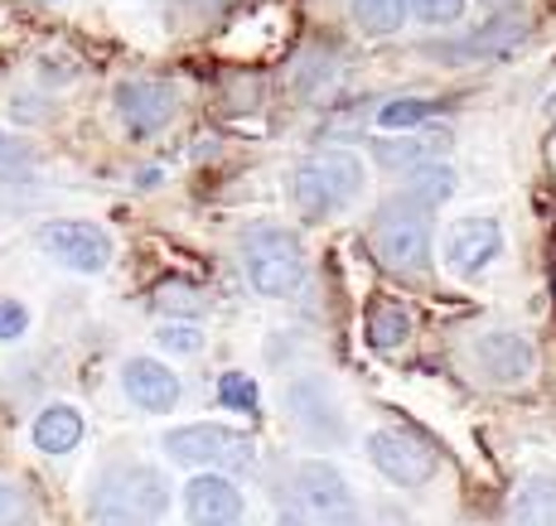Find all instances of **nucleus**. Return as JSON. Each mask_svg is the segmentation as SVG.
Listing matches in <instances>:
<instances>
[{
	"label": "nucleus",
	"instance_id": "obj_1",
	"mask_svg": "<svg viewBox=\"0 0 556 526\" xmlns=\"http://www.w3.org/2000/svg\"><path fill=\"white\" fill-rule=\"evenodd\" d=\"M169 508V478L155 464L122 459L106 464L88 492L92 526H155Z\"/></svg>",
	"mask_w": 556,
	"mask_h": 526
},
{
	"label": "nucleus",
	"instance_id": "obj_2",
	"mask_svg": "<svg viewBox=\"0 0 556 526\" xmlns=\"http://www.w3.org/2000/svg\"><path fill=\"white\" fill-rule=\"evenodd\" d=\"M242 271H248V285L256 295H301L305 285V246L291 228H271V222H256V228L242 232Z\"/></svg>",
	"mask_w": 556,
	"mask_h": 526
},
{
	"label": "nucleus",
	"instance_id": "obj_3",
	"mask_svg": "<svg viewBox=\"0 0 556 526\" xmlns=\"http://www.w3.org/2000/svg\"><path fill=\"white\" fill-rule=\"evenodd\" d=\"M372 256L392 275H426L431 266V208L416 198H392L372 222Z\"/></svg>",
	"mask_w": 556,
	"mask_h": 526
},
{
	"label": "nucleus",
	"instance_id": "obj_4",
	"mask_svg": "<svg viewBox=\"0 0 556 526\" xmlns=\"http://www.w3.org/2000/svg\"><path fill=\"white\" fill-rule=\"evenodd\" d=\"M291 193L305 218H329V213H339L363 193V159L349 155V150H319V155L295 165Z\"/></svg>",
	"mask_w": 556,
	"mask_h": 526
},
{
	"label": "nucleus",
	"instance_id": "obj_5",
	"mask_svg": "<svg viewBox=\"0 0 556 526\" xmlns=\"http://www.w3.org/2000/svg\"><path fill=\"white\" fill-rule=\"evenodd\" d=\"M165 454L175 464H203V469H218V474H248L252 469V435L232 431V425H185V431H169L165 435Z\"/></svg>",
	"mask_w": 556,
	"mask_h": 526
},
{
	"label": "nucleus",
	"instance_id": "obj_6",
	"mask_svg": "<svg viewBox=\"0 0 556 526\" xmlns=\"http://www.w3.org/2000/svg\"><path fill=\"white\" fill-rule=\"evenodd\" d=\"M295 498H301L305 517L319 526H363V508L349 478L325 459H309V464L295 469Z\"/></svg>",
	"mask_w": 556,
	"mask_h": 526
},
{
	"label": "nucleus",
	"instance_id": "obj_7",
	"mask_svg": "<svg viewBox=\"0 0 556 526\" xmlns=\"http://www.w3.org/2000/svg\"><path fill=\"white\" fill-rule=\"evenodd\" d=\"M368 459H372V469L388 483H397V488H421V483H431V474L441 469L435 445H426V439L412 431H372Z\"/></svg>",
	"mask_w": 556,
	"mask_h": 526
},
{
	"label": "nucleus",
	"instance_id": "obj_8",
	"mask_svg": "<svg viewBox=\"0 0 556 526\" xmlns=\"http://www.w3.org/2000/svg\"><path fill=\"white\" fill-rule=\"evenodd\" d=\"M39 246L53 256L59 266H68V271H83V275H98L112 266V238H106L102 228H92V222H45L39 228Z\"/></svg>",
	"mask_w": 556,
	"mask_h": 526
},
{
	"label": "nucleus",
	"instance_id": "obj_9",
	"mask_svg": "<svg viewBox=\"0 0 556 526\" xmlns=\"http://www.w3.org/2000/svg\"><path fill=\"white\" fill-rule=\"evenodd\" d=\"M175 112H179V92L165 78H131L116 88V116H122V126L131 136L165 131L175 121Z\"/></svg>",
	"mask_w": 556,
	"mask_h": 526
},
{
	"label": "nucleus",
	"instance_id": "obj_10",
	"mask_svg": "<svg viewBox=\"0 0 556 526\" xmlns=\"http://www.w3.org/2000/svg\"><path fill=\"white\" fill-rule=\"evenodd\" d=\"M498 252H504V228L494 218H459L445 232V266L455 275H479L484 266H494Z\"/></svg>",
	"mask_w": 556,
	"mask_h": 526
},
{
	"label": "nucleus",
	"instance_id": "obj_11",
	"mask_svg": "<svg viewBox=\"0 0 556 526\" xmlns=\"http://www.w3.org/2000/svg\"><path fill=\"white\" fill-rule=\"evenodd\" d=\"M185 517H189V526H238L242 522V492L228 483V474L189 478Z\"/></svg>",
	"mask_w": 556,
	"mask_h": 526
},
{
	"label": "nucleus",
	"instance_id": "obj_12",
	"mask_svg": "<svg viewBox=\"0 0 556 526\" xmlns=\"http://www.w3.org/2000/svg\"><path fill=\"white\" fill-rule=\"evenodd\" d=\"M522 39H528V25L513 15H498L484 29H475L469 39H455V44H441L431 53H441V63H484V59H508Z\"/></svg>",
	"mask_w": 556,
	"mask_h": 526
},
{
	"label": "nucleus",
	"instance_id": "obj_13",
	"mask_svg": "<svg viewBox=\"0 0 556 526\" xmlns=\"http://www.w3.org/2000/svg\"><path fill=\"white\" fill-rule=\"evenodd\" d=\"M475 358H479V368H484V377L489 382H498V386H518V382H528L532 377V348H528V338H518V334H508V329H494V334H484L475 343Z\"/></svg>",
	"mask_w": 556,
	"mask_h": 526
},
{
	"label": "nucleus",
	"instance_id": "obj_14",
	"mask_svg": "<svg viewBox=\"0 0 556 526\" xmlns=\"http://www.w3.org/2000/svg\"><path fill=\"white\" fill-rule=\"evenodd\" d=\"M122 386L141 411H175L179 406V377L169 368H160L155 358H131L122 368Z\"/></svg>",
	"mask_w": 556,
	"mask_h": 526
},
{
	"label": "nucleus",
	"instance_id": "obj_15",
	"mask_svg": "<svg viewBox=\"0 0 556 526\" xmlns=\"http://www.w3.org/2000/svg\"><path fill=\"white\" fill-rule=\"evenodd\" d=\"M445 145H451V136H445V131L388 136V141H378V145H372V159H378L382 169H397V175H406V169H416V165H431L435 155H445Z\"/></svg>",
	"mask_w": 556,
	"mask_h": 526
},
{
	"label": "nucleus",
	"instance_id": "obj_16",
	"mask_svg": "<svg viewBox=\"0 0 556 526\" xmlns=\"http://www.w3.org/2000/svg\"><path fill=\"white\" fill-rule=\"evenodd\" d=\"M291 406H295V421L309 439H339L344 435V415L339 406H329V392L319 382H301L291 386Z\"/></svg>",
	"mask_w": 556,
	"mask_h": 526
},
{
	"label": "nucleus",
	"instance_id": "obj_17",
	"mask_svg": "<svg viewBox=\"0 0 556 526\" xmlns=\"http://www.w3.org/2000/svg\"><path fill=\"white\" fill-rule=\"evenodd\" d=\"M83 439V415L73 406H49L45 415L35 421V445L45 454H73Z\"/></svg>",
	"mask_w": 556,
	"mask_h": 526
},
{
	"label": "nucleus",
	"instance_id": "obj_18",
	"mask_svg": "<svg viewBox=\"0 0 556 526\" xmlns=\"http://www.w3.org/2000/svg\"><path fill=\"white\" fill-rule=\"evenodd\" d=\"M513 522L518 526H556V478L538 474L518 488L513 498Z\"/></svg>",
	"mask_w": 556,
	"mask_h": 526
},
{
	"label": "nucleus",
	"instance_id": "obj_19",
	"mask_svg": "<svg viewBox=\"0 0 556 526\" xmlns=\"http://www.w3.org/2000/svg\"><path fill=\"white\" fill-rule=\"evenodd\" d=\"M412 338V315L392 299H372L368 305V343L378 352H397L402 343Z\"/></svg>",
	"mask_w": 556,
	"mask_h": 526
},
{
	"label": "nucleus",
	"instance_id": "obj_20",
	"mask_svg": "<svg viewBox=\"0 0 556 526\" xmlns=\"http://www.w3.org/2000/svg\"><path fill=\"white\" fill-rule=\"evenodd\" d=\"M406 10L412 0H354V25L372 39H388L406 25Z\"/></svg>",
	"mask_w": 556,
	"mask_h": 526
},
{
	"label": "nucleus",
	"instance_id": "obj_21",
	"mask_svg": "<svg viewBox=\"0 0 556 526\" xmlns=\"http://www.w3.org/2000/svg\"><path fill=\"white\" fill-rule=\"evenodd\" d=\"M406 198H416V203H426V208H435V203H445L455 193V169L451 165H416V169H406Z\"/></svg>",
	"mask_w": 556,
	"mask_h": 526
},
{
	"label": "nucleus",
	"instance_id": "obj_22",
	"mask_svg": "<svg viewBox=\"0 0 556 526\" xmlns=\"http://www.w3.org/2000/svg\"><path fill=\"white\" fill-rule=\"evenodd\" d=\"M218 401L232 406V411H242V415H262V392H256V382L248 377V372H223Z\"/></svg>",
	"mask_w": 556,
	"mask_h": 526
},
{
	"label": "nucleus",
	"instance_id": "obj_23",
	"mask_svg": "<svg viewBox=\"0 0 556 526\" xmlns=\"http://www.w3.org/2000/svg\"><path fill=\"white\" fill-rule=\"evenodd\" d=\"M435 106H441V102H431V97H397V102H388L378 112V126H382V131H406V126L426 121Z\"/></svg>",
	"mask_w": 556,
	"mask_h": 526
},
{
	"label": "nucleus",
	"instance_id": "obj_24",
	"mask_svg": "<svg viewBox=\"0 0 556 526\" xmlns=\"http://www.w3.org/2000/svg\"><path fill=\"white\" fill-rule=\"evenodd\" d=\"M151 305L160 309V315H199L203 299H199V290L189 281H160L155 295H151Z\"/></svg>",
	"mask_w": 556,
	"mask_h": 526
},
{
	"label": "nucleus",
	"instance_id": "obj_25",
	"mask_svg": "<svg viewBox=\"0 0 556 526\" xmlns=\"http://www.w3.org/2000/svg\"><path fill=\"white\" fill-rule=\"evenodd\" d=\"M412 15L421 25H455L465 15V0H412Z\"/></svg>",
	"mask_w": 556,
	"mask_h": 526
},
{
	"label": "nucleus",
	"instance_id": "obj_26",
	"mask_svg": "<svg viewBox=\"0 0 556 526\" xmlns=\"http://www.w3.org/2000/svg\"><path fill=\"white\" fill-rule=\"evenodd\" d=\"M29 169V145L20 136L0 131V179H20Z\"/></svg>",
	"mask_w": 556,
	"mask_h": 526
},
{
	"label": "nucleus",
	"instance_id": "obj_27",
	"mask_svg": "<svg viewBox=\"0 0 556 526\" xmlns=\"http://www.w3.org/2000/svg\"><path fill=\"white\" fill-rule=\"evenodd\" d=\"M334 78V59H301V68H295V88L305 97L319 92V82Z\"/></svg>",
	"mask_w": 556,
	"mask_h": 526
},
{
	"label": "nucleus",
	"instance_id": "obj_28",
	"mask_svg": "<svg viewBox=\"0 0 556 526\" xmlns=\"http://www.w3.org/2000/svg\"><path fill=\"white\" fill-rule=\"evenodd\" d=\"M160 348H169V352H199L203 348V334L194 324H169V329H160Z\"/></svg>",
	"mask_w": 556,
	"mask_h": 526
},
{
	"label": "nucleus",
	"instance_id": "obj_29",
	"mask_svg": "<svg viewBox=\"0 0 556 526\" xmlns=\"http://www.w3.org/2000/svg\"><path fill=\"white\" fill-rule=\"evenodd\" d=\"M29 329V315L20 299H0V338H20Z\"/></svg>",
	"mask_w": 556,
	"mask_h": 526
},
{
	"label": "nucleus",
	"instance_id": "obj_30",
	"mask_svg": "<svg viewBox=\"0 0 556 526\" xmlns=\"http://www.w3.org/2000/svg\"><path fill=\"white\" fill-rule=\"evenodd\" d=\"M20 517H25V492L10 478H0V526H15Z\"/></svg>",
	"mask_w": 556,
	"mask_h": 526
},
{
	"label": "nucleus",
	"instance_id": "obj_31",
	"mask_svg": "<svg viewBox=\"0 0 556 526\" xmlns=\"http://www.w3.org/2000/svg\"><path fill=\"white\" fill-rule=\"evenodd\" d=\"M276 526H305L301 517H281V522H276Z\"/></svg>",
	"mask_w": 556,
	"mask_h": 526
},
{
	"label": "nucleus",
	"instance_id": "obj_32",
	"mask_svg": "<svg viewBox=\"0 0 556 526\" xmlns=\"http://www.w3.org/2000/svg\"><path fill=\"white\" fill-rule=\"evenodd\" d=\"M547 112H552V116H556V97H552V102H547Z\"/></svg>",
	"mask_w": 556,
	"mask_h": 526
},
{
	"label": "nucleus",
	"instance_id": "obj_33",
	"mask_svg": "<svg viewBox=\"0 0 556 526\" xmlns=\"http://www.w3.org/2000/svg\"><path fill=\"white\" fill-rule=\"evenodd\" d=\"M552 159H556V141H552Z\"/></svg>",
	"mask_w": 556,
	"mask_h": 526
}]
</instances>
